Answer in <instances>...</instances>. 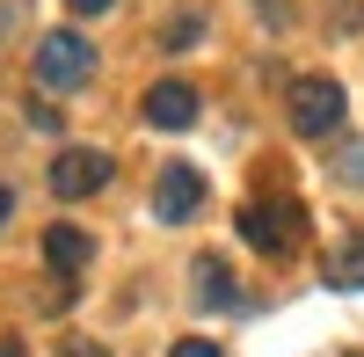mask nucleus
Listing matches in <instances>:
<instances>
[{"label": "nucleus", "mask_w": 364, "mask_h": 357, "mask_svg": "<svg viewBox=\"0 0 364 357\" xmlns=\"http://www.w3.org/2000/svg\"><path fill=\"white\" fill-rule=\"evenodd\" d=\"M168 357H226V350H219V343H204V336H182Z\"/></svg>", "instance_id": "nucleus-10"}, {"label": "nucleus", "mask_w": 364, "mask_h": 357, "mask_svg": "<svg viewBox=\"0 0 364 357\" xmlns=\"http://www.w3.org/2000/svg\"><path fill=\"white\" fill-rule=\"evenodd\" d=\"M197 110H204V102H197L190 80H154V87H146V102H139V117H146L154 132H190Z\"/></svg>", "instance_id": "nucleus-5"}, {"label": "nucleus", "mask_w": 364, "mask_h": 357, "mask_svg": "<svg viewBox=\"0 0 364 357\" xmlns=\"http://www.w3.org/2000/svg\"><path fill=\"white\" fill-rule=\"evenodd\" d=\"M87 73H95V44L80 29H51L37 44V87L44 95H73V87H87Z\"/></svg>", "instance_id": "nucleus-2"}, {"label": "nucleus", "mask_w": 364, "mask_h": 357, "mask_svg": "<svg viewBox=\"0 0 364 357\" xmlns=\"http://www.w3.org/2000/svg\"><path fill=\"white\" fill-rule=\"evenodd\" d=\"M117 0H73V15H109Z\"/></svg>", "instance_id": "nucleus-13"}, {"label": "nucleus", "mask_w": 364, "mask_h": 357, "mask_svg": "<svg viewBox=\"0 0 364 357\" xmlns=\"http://www.w3.org/2000/svg\"><path fill=\"white\" fill-rule=\"evenodd\" d=\"M343 80H328V73H306V80H291V132L299 139H336L343 132Z\"/></svg>", "instance_id": "nucleus-3"}, {"label": "nucleus", "mask_w": 364, "mask_h": 357, "mask_svg": "<svg viewBox=\"0 0 364 357\" xmlns=\"http://www.w3.org/2000/svg\"><path fill=\"white\" fill-rule=\"evenodd\" d=\"M343 183H364V146H343Z\"/></svg>", "instance_id": "nucleus-12"}, {"label": "nucleus", "mask_w": 364, "mask_h": 357, "mask_svg": "<svg viewBox=\"0 0 364 357\" xmlns=\"http://www.w3.org/2000/svg\"><path fill=\"white\" fill-rule=\"evenodd\" d=\"M321 284L328 292H364V241H350V248H336L321 262Z\"/></svg>", "instance_id": "nucleus-9"}, {"label": "nucleus", "mask_w": 364, "mask_h": 357, "mask_svg": "<svg viewBox=\"0 0 364 357\" xmlns=\"http://www.w3.org/2000/svg\"><path fill=\"white\" fill-rule=\"evenodd\" d=\"M0 357H29V343H15V336H8V343H0Z\"/></svg>", "instance_id": "nucleus-15"}, {"label": "nucleus", "mask_w": 364, "mask_h": 357, "mask_svg": "<svg viewBox=\"0 0 364 357\" xmlns=\"http://www.w3.org/2000/svg\"><path fill=\"white\" fill-rule=\"evenodd\" d=\"M343 357H364V350H343Z\"/></svg>", "instance_id": "nucleus-17"}, {"label": "nucleus", "mask_w": 364, "mask_h": 357, "mask_svg": "<svg viewBox=\"0 0 364 357\" xmlns=\"http://www.w3.org/2000/svg\"><path fill=\"white\" fill-rule=\"evenodd\" d=\"M44 262H51V277H80L87 262H95V233L73 226V219L44 226Z\"/></svg>", "instance_id": "nucleus-7"}, {"label": "nucleus", "mask_w": 364, "mask_h": 357, "mask_svg": "<svg viewBox=\"0 0 364 357\" xmlns=\"http://www.w3.org/2000/svg\"><path fill=\"white\" fill-rule=\"evenodd\" d=\"M8 219H15V190L0 183V226H8Z\"/></svg>", "instance_id": "nucleus-14"}, {"label": "nucleus", "mask_w": 364, "mask_h": 357, "mask_svg": "<svg viewBox=\"0 0 364 357\" xmlns=\"http://www.w3.org/2000/svg\"><path fill=\"white\" fill-rule=\"evenodd\" d=\"M8 22H15V0H0V29H8Z\"/></svg>", "instance_id": "nucleus-16"}, {"label": "nucleus", "mask_w": 364, "mask_h": 357, "mask_svg": "<svg viewBox=\"0 0 364 357\" xmlns=\"http://www.w3.org/2000/svg\"><path fill=\"white\" fill-rule=\"evenodd\" d=\"M197 212H204V175H197L190 161L161 168V183H154V219H161V226H190Z\"/></svg>", "instance_id": "nucleus-4"}, {"label": "nucleus", "mask_w": 364, "mask_h": 357, "mask_svg": "<svg viewBox=\"0 0 364 357\" xmlns=\"http://www.w3.org/2000/svg\"><path fill=\"white\" fill-rule=\"evenodd\" d=\"M197 37H204V22H197V15H182V22H168V44H197Z\"/></svg>", "instance_id": "nucleus-11"}, {"label": "nucleus", "mask_w": 364, "mask_h": 357, "mask_svg": "<svg viewBox=\"0 0 364 357\" xmlns=\"http://www.w3.org/2000/svg\"><path fill=\"white\" fill-rule=\"evenodd\" d=\"M102 183H109V154H95V146H66L51 161V190L58 197H95Z\"/></svg>", "instance_id": "nucleus-6"}, {"label": "nucleus", "mask_w": 364, "mask_h": 357, "mask_svg": "<svg viewBox=\"0 0 364 357\" xmlns=\"http://www.w3.org/2000/svg\"><path fill=\"white\" fill-rule=\"evenodd\" d=\"M299 233H306V204L299 197H255V204H240V241H248L255 255H291L299 248Z\"/></svg>", "instance_id": "nucleus-1"}, {"label": "nucleus", "mask_w": 364, "mask_h": 357, "mask_svg": "<svg viewBox=\"0 0 364 357\" xmlns=\"http://www.w3.org/2000/svg\"><path fill=\"white\" fill-rule=\"evenodd\" d=\"M190 284H197V307H204V314H233V307H240V299H233V270H226L219 255H197V262H190Z\"/></svg>", "instance_id": "nucleus-8"}]
</instances>
